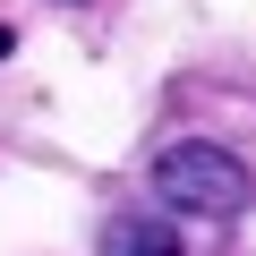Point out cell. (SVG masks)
<instances>
[{"label": "cell", "instance_id": "3957f363", "mask_svg": "<svg viewBox=\"0 0 256 256\" xmlns=\"http://www.w3.org/2000/svg\"><path fill=\"white\" fill-rule=\"evenodd\" d=\"M0 52H9V34H0Z\"/></svg>", "mask_w": 256, "mask_h": 256}, {"label": "cell", "instance_id": "6da1fadb", "mask_svg": "<svg viewBox=\"0 0 256 256\" xmlns=\"http://www.w3.org/2000/svg\"><path fill=\"white\" fill-rule=\"evenodd\" d=\"M248 188H256L248 162L230 146H214V137H180V146L154 154V196L171 214H188V222H239L248 214Z\"/></svg>", "mask_w": 256, "mask_h": 256}, {"label": "cell", "instance_id": "7a4b0ae2", "mask_svg": "<svg viewBox=\"0 0 256 256\" xmlns=\"http://www.w3.org/2000/svg\"><path fill=\"white\" fill-rule=\"evenodd\" d=\"M102 256H180V230H171L162 214H111Z\"/></svg>", "mask_w": 256, "mask_h": 256}]
</instances>
